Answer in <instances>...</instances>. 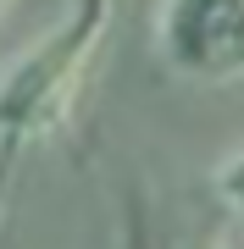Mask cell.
Returning a JSON list of instances; mask_svg holds the SVG:
<instances>
[{
  "label": "cell",
  "mask_w": 244,
  "mask_h": 249,
  "mask_svg": "<svg viewBox=\"0 0 244 249\" xmlns=\"http://www.w3.org/2000/svg\"><path fill=\"white\" fill-rule=\"evenodd\" d=\"M155 55L194 83L244 78V0H155Z\"/></svg>",
  "instance_id": "7a4b0ae2"
},
{
  "label": "cell",
  "mask_w": 244,
  "mask_h": 249,
  "mask_svg": "<svg viewBox=\"0 0 244 249\" xmlns=\"http://www.w3.org/2000/svg\"><path fill=\"white\" fill-rule=\"evenodd\" d=\"M0 11H6V0H0Z\"/></svg>",
  "instance_id": "277c9868"
},
{
  "label": "cell",
  "mask_w": 244,
  "mask_h": 249,
  "mask_svg": "<svg viewBox=\"0 0 244 249\" xmlns=\"http://www.w3.org/2000/svg\"><path fill=\"white\" fill-rule=\"evenodd\" d=\"M106 28L111 0H78L56 28H45L22 55L0 67V199H6V178L22 160V150H34L73 116V100Z\"/></svg>",
  "instance_id": "6da1fadb"
},
{
  "label": "cell",
  "mask_w": 244,
  "mask_h": 249,
  "mask_svg": "<svg viewBox=\"0 0 244 249\" xmlns=\"http://www.w3.org/2000/svg\"><path fill=\"white\" fill-rule=\"evenodd\" d=\"M211 188H217V199L227 205V211H239L244 216V144L239 150H227L217 160V172H211Z\"/></svg>",
  "instance_id": "3957f363"
}]
</instances>
